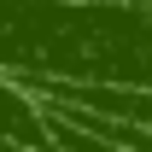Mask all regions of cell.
<instances>
[{"instance_id":"1","label":"cell","mask_w":152,"mask_h":152,"mask_svg":"<svg viewBox=\"0 0 152 152\" xmlns=\"http://www.w3.org/2000/svg\"><path fill=\"white\" fill-rule=\"evenodd\" d=\"M0 146H12V152H53L47 99L35 88L12 82V76H0Z\"/></svg>"},{"instance_id":"2","label":"cell","mask_w":152,"mask_h":152,"mask_svg":"<svg viewBox=\"0 0 152 152\" xmlns=\"http://www.w3.org/2000/svg\"><path fill=\"white\" fill-rule=\"evenodd\" d=\"M47 129H53V152H123L94 123H82L76 111H58V105H47Z\"/></svg>"}]
</instances>
